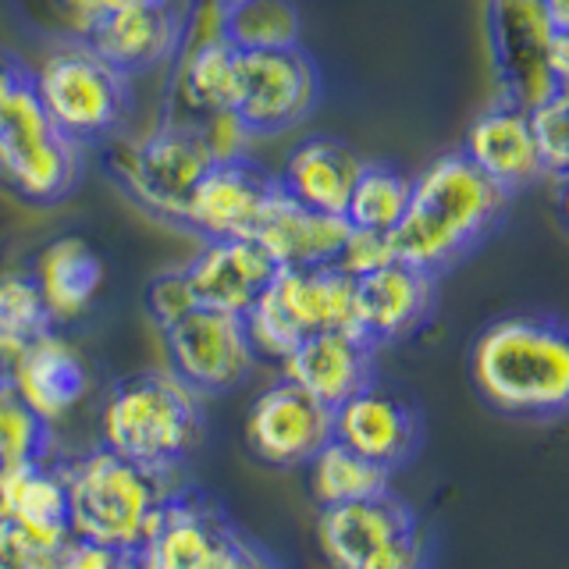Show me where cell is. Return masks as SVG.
Returning a JSON list of instances; mask_svg holds the SVG:
<instances>
[{"mask_svg": "<svg viewBox=\"0 0 569 569\" xmlns=\"http://www.w3.org/2000/svg\"><path fill=\"white\" fill-rule=\"evenodd\" d=\"M470 381L480 402L512 420H559L569 409V338L548 313L498 317L473 338Z\"/></svg>", "mask_w": 569, "mask_h": 569, "instance_id": "6da1fadb", "label": "cell"}, {"mask_svg": "<svg viewBox=\"0 0 569 569\" xmlns=\"http://www.w3.org/2000/svg\"><path fill=\"white\" fill-rule=\"evenodd\" d=\"M509 196L480 174L462 153H441L413 174L409 203L388 231L396 260L427 274L462 260L488 236L506 210Z\"/></svg>", "mask_w": 569, "mask_h": 569, "instance_id": "7a4b0ae2", "label": "cell"}, {"mask_svg": "<svg viewBox=\"0 0 569 569\" xmlns=\"http://www.w3.org/2000/svg\"><path fill=\"white\" fill-rule=\"evenodd\" d=\"M200 396L171 370H142L111 388L100 445L157 473H174L200 441Z\"/></svg>", "mask_w": 569, "mask_h": 569, "instance_id": "3957f363", "label": "cell"}, {"mask_svg": "<svg viewBox=\"0 0 569 569\" xmlns=\"http://www.w3.org/2000/svg\"><path fill=\"white\" fill-rule=\"evenodd\" d=\"M68 491L71 533L118 551H139L153 512L174 491L171 473H157L97 445L71 462H58Z\"/></svg>", "mask_w": 569, "mask_h": 569, "instance_id": "277c9868", "label": "cell"}, {"mask_svg": "<svg viewBox=\"0 0 569 569\" xmlns=\"http://www.w3.org/2000/svg\"><path fill=\"white\" fill-rule=\"evenodd\" d=\"M242 320L257 360L281 363L307 335L349 331L352 278L338 271L335 263L278 267Z\"/></svg>", "mask_w": 569, "mask_h": 569, "instance_id": "5b68a950", "label": "cell"}, {"mask_svg": "<svg viewBox=\"0 0 569 569\" xmlns=\"http://www.w3.org/2000/svg\"><path fill=\"white\" fill-rule=\"evenodd\" d=\"M29 89L53 129L76 147L114 136L129 111V76H121L82 40L53 47L29 76Z\"/></svg>", "mask_w": 569, "mask_h": 569, "instance_id": "8992f818", "label": "cell"}, {"mask_svg": "<svg viewBox=\"0 0 569 569\" xmlns=\"http://www.w3.org/2000/svg\"><path fill=\"white\" fill-rule=\"evenodd\" d=\"M253 548L218 498L174 488L153 512L136 569H242Z\"/></svg>", "mask_w": 569, "mask_h": 569, "instance_id": "52a82bcc", "label": "cell"}, {"mask_svg": "<svg viewBox=\"0 0 569 569\" xmlns=\"http://www.w3.org/2000/svg\"><path fill=\"white\" fill-rule=\"evenodd\" d=\"M82 174V147L53 129L29 79L0 100V182L29 203H58Z\"/></svg>", "mask_w": 569, "mask_h": 569, "instance_id": "ba28073f", "label": "cell"}, {"mask_svg": "<svg viewBox=\"0 0 569 569\" xmlns=\"http://www.w3.org/2000/svg\"><path fill=\"white\" fill-rule=\"evenodd\" d=\"M317 541L335 569H423L417 512L396 491L325 506Z\"/></svg>", "mask_w": 569, "mask_h": 569, "instance_id": "9c48e42d", "label": "cell"}, {"mask_svg": "<svg viewBox=\"0 0 569 569\" xmlns=\"http://www.w3.org/2000/svg\"><path fill=\"white\" fill-rule=\"evenodd\" d=\"M210 164L192 121H171L153 132L118 139L107 160L118 186L164 221H182L189 192Z\"/></svg>", "mask_w": 569, "mask_h": 569, "instance_id": "30bf717a", "label": "cell"}, {"mask_svg": "<svg viewBox=\"0 0 569 569\" xmlns=\"http://www.w3.org/2000/svg\"><path fill=\"white\" fill-rule=\"evenodd\" d=\"M320 100V71L299 43L281 50H239L231 111L249 132L278 136L302 124Z\"/></svg>", "mask_w": 569, "mask_h": 569, "instance_id": "8fae6325", "label": "cell"}, {"mask_svg": "<svg viewBox=\"0 0 569 569\" xmlns=\"http://www.w3.org/2000/svg\"><path fill=\"white\" fill-rule=\"evenodd\" d=\"M164 342L171 373H178L196 396H221L257 370V349L239 313L196 307L164 328Z\"/></svg>", "mask_w": 569, "mask_h": 569, "instance_id": "7c38bea8", "label": "cell"}, {"mask_svg": "<svg viewBox=\"0 0 569 569\" xmlns=\"http://www.w3.org/2000/svg\"><path fill=\"white\" fill-rule=\"evenodd\" d=\"M278 192V178L249 157L213 160L189 192L182 224L200 239H253Z\"/></svg>", "mask_w": 569, "mask_h": 569, "instance_id": "4fadbf2b", "label": "cell"}, {"mask_svg": "<svg viewBox=\"0 0 569 569\" xmlns=\"http://www.w3.org/2000/svg\"><path fill=\"white\" fill-rule=\"evenodd\" d=\"M335 438V409L307 396L289 378L263 388L246 413V445L253 459L278 470H296Z\"/></svg>", "mask_w": 569, "mask_h": 569, "instance_id": "5bb4252c", "label": "cell"}, {"mask_svg": "<svg viewBox=\"0 0 569 569\" xmlns=\"http://www.w3.org/2000/svg\"><path fill=\"white\" fill-rule=\"evenodd\" d=\"M556 32L562 29L548 22L541 0H491V47L506 100L533 107L566 89L551 71Z\"/></svg>", "mask_w": 569, "mask_h": 569, "instance_id": "9a60e30c", "label": "cell"}, {"mask_svg": "<svg viewBox=\"0 0 569 569\" xmlns=\"http://www.w3.org/2000/svg\"><path fill=\"white\" fill-rule=\"evenodd\" d=\"M335 441L396 473L420 452V409L399 391L370 381L335 409Z\"/></svg>", "mask_w": 569, "mask_h": 569, "instance_id": "2e32d148", "label": "cell"}, {"mask_svg": "<svg viewBox=\"0 0 569 569\" xmlns=\"http://www.w3.org/2000/svg\"><path fill=\"white\" fill-rule=\"evenodd\" d=\"M192 0H136L86 32V40L107 64H114L121 76L150 71L164 61H174L182 43L186 14Z\"/></svg>", "mask_w": 569, "mask_h": 569, "instance_id": "e0dca14e", "label": "cell"}, {"mask_svg": "<svg viewBox=\"0 0 569 569\" xmlns=\"http://www.w3.org/2000/svg\"><path fill=\"white\" fill-rule=\"evenodd\" d=\"M435 310V274L391 260L381 271L352 278V325L373 349L413 335Z\"/></svg>", "mask_w": 569, "mask_h": 569, "instance_id": "ac0fdd59", "label": "cell"}, {"mask_svg": "<svg viewBox=\"0 0 569 569\" xmlns=\"http://www.w3.org/2000/svg\"><path fill=\"white\" fill-rule=\"evenodd\" d=\"M274 271L278 263L257 239H203L200 253L182 267L196 307L239 317L253 307Z\"/></svg>", "mask_w": 569, "mask_h": 569, "instance_id": "d6986e66", "label": "cell"}, {"mask_svg": "<svg viewBox=\"0 0 569 569\" xmlns=\"http://www.w3.org/2000/svg\"><path fill=\"white\" fill-rule=\"evenodd\" d=\"M459 153L467 157L480 174L491 178L506 196L545 178L538 147H533V136H530L527 107L512 100H498L485 107V111L470 121Z\"/></svg>", "mask_w": 569, "mask_h": 569, "instance_id": "ffe728a7", "label": "cell"}, {"mask_svg": "<svg viewBox=\"0 0 569 569\" xmlns=\"http://www.w3.org/2000/svg\"><path fill=\"white\" fill-rule=\"evenodd\" d=\"M284 378L307 396L338 409L373 381V346L352 331H317L281 360Z\"/></svg>", "mask_w": 569, "mask_h": 569, "instance_id": "44dd1931", "label": "cell"}, {"mask_svg": "<svg viewBox=\"0 0 569 569\" xmlns=\"http://www.w3.org/2000/svg\"><path fill=\"white\" fill-rule=\"evenodd\" d=\"M8 385L22 396L47 423L68 417L86 396V367L58 331H43L40 338L14 356L4 367Z\"/></svg>", "mask_w": 569, "mask_h": 569, "instance_id": "7402d4cb", "label": "cell"}, {"mask_svg": "<svg viewBox=\"0 0 569 569\" xmlns=\"http://www.w3.org/2000/svg\"><path fill=\"white\" fill-rule=\"evenodd\" d=\"M0 506H4V520L26 530L36 545L61 548L71 538L68 491L53 459L0 470Z\"/></svg>", "mask_w": 569, "mask_h": 569, "instance_id": "603a6c76", "label": "cell"}, {"mask_svg": "<svg viewBox=\"0 0 569 569\" xmlns=\"http://www.w3.org/2000/svg\"><path fill=\"white\" fill-rule=\"evenodd\" d=\"M360 168H363V157L356 153L349 142L331 139V136H307L302 142H296L289 160H284L278 186L284 196H292L296 203L342 218Z\"/></svg>", "mask_w": 569, "mask_h": 569, "instance_id": "cb8c5ba5", "label": "cell"}, {"mask_svg": "<svg viewBox=\"0 0 569 569\" xmlns=\"http://www.w3.org/2000/svg\"><path fill=\"white\" fill-rule=\"evenodd\" d=\"M32 281L50 313V325H71L86 317L103 284V260L79 236H61L40 249L32 267Z\"/></svg>", "mask_w": 569, "mask_h": 569, "instance_id": "d4e9b609", "label": "cell"}, {"mask_svg": "<svg viewBox=\"0 0 569 569\" xmlns=\"http://www.w3.org/2000/svg\"><path fill=\"white\" fill-rule=\"evenodd\" d=\"M346 218L325 210H310L296 203L292 196L278 192V200L267 210V218L257 228V242L267 249L278 267H313L335 263L338 246L346 239Z\"/></svg>", "mask_w": 569, "mask_h": 569, "instance_id": "484cf974", "label": "cell"}, {"mask_svg": "<svg viewBox=\"0 0 569 569\" xmlns=\"http://www.w3.org/2000/svg\"><path fill=\"white\" fill-rule=\"evenodd\" d=\"M236 58L239 50L224 36L207 43H186L174 53V100L196 118L228 111L231 107V82H236Z\"/></svg>", "mask_w": 569, "mask_h": 569, "instance_id": "4316f807", "label": "cell"}, {"mask_svg": "<svg viewBox=\"0 0 569 569\" xmlns=\"http://www.w3.org/2000/svg\"><path fill=\"white\" fill-rule=\"evenodd\" d=\"M307 470H310V495L320 509L391 491V470L363 459L360 452H352L349 445L335 438L328 445H320V452L307 462Z\"/></svg>", "mask_w": 569, "mask_h": 569, "instance_id": "83f0119b", "label": "cell"}, {"mask_svg": "<svg viewBox=\"0 0 569 569\" xmlns=\"http://www.w3.org/2000/svg\"><path fill=\"white\" fill-rule=\"evenodd\" d=\"M409 189H413V174L399 171L396 164H385V160H363L342 218L349 228L385 231L388 236L409 203Z\"/></svg>", "mask_w": 569, "mask_h": 569, "instance_id": "f1b7e54d", "label": "cell"}, {"mask_svg": "<svg viewBox=\"0 0 569 569\" xmlns=\"http://www.w3.org/2000/svg\"><path fill=\"white\" fill-rule=\"evenodd\" d=\"M292 0H231L224 4V40L236 50H281L299 43Z\"/></svg>", "mask_w": 569, "mask_h": 569, "instance_id": "f546056e", "label": "cell"}, {"mask_svg": "<svg viewBox=\"0 0 569 569\" xmlns=\"http://www.w3.org/2000/svg\"><path fill=\"white\" fill-rule=\"evenodd\" d=\"M53 459V431L18 391L0 381V470Z\"/></svg>", "mask_w": 569, "mask_h": 569, "instance_id": "4dcf8cb0", "label": "cell"}, {"mask_svg": "<svg viewBox=\"0 0 569 569\" xmlns=\"http://www.w3.org/2000/svg\"><path fill=\"white\" fill-rule=\"evenodd\" d=\"M50 328V313L32 274H0V363L8 367L32 338Z\"/></svg>", "mask_w": 569, "mask_h": 569, "instance_id": "1f68e13d", "label": "cell"}, {"mask_svg": "<svg viewBox=\"0 0 569 569\" xmlns=\"http://www.w3.org/2000/svg\"><path fill=\"white\" fill-rule=\"evenodd\" d=\"M530 118V136L533 147H538L541 160V174L548 178H562L569 168V132H566V89L562 93H551L541 103L527 107Z\"/></svg>", "mask_w": 569, "mask_h": 569, "instance_id": "d6a6232c", "label": "cell"}, {"mask_svg": "<svg viewBox=\"0 0 569 569\" xmlns=\"http://www.w3.org/2000/svg\"><path fill=\"white\" fill-rule=\"evenodd\" d=\"M32 4L53 29L64 32L68 40H86V32L93 29L103 14H111L124 4H136V0H32Z\"/></svg>", "mask_w": 569, "mask_h": 569, "instance_id": "836d02e7", "label": "cell"}, {"mask_svg": "<svg viewBox=\"0 0 569 569\" xmlns=\"http://www.w3.org/2000/svg\"><path fill=\"white\" fill-rule=\"evenodd\" d=\"M391 260H396L391 239L385 236V231H367V228H349L342 246H338V253H335V267L349 278L373 274Z\"/></svg>", "mask_w": 569, "mask_h": 569, "instance_id": "e575fe53", "label": "cell"}, {"mask_svg": "<svg viewBox=\"0 0 569 569\" xmlns=\"http://www.w3.org/2000/svg\"><path fill=\"white\" fill-rule=\"evenodd\" d=\"M192 124H196V132H200L210 160H239V157H246L249 142H253V132L246 129L231 107L228 111H213V114L196 118Z\"/></svg>", "mask_w": 569, "mask_h": 569, "instance_id": "d590c367", "label": "cell"}, {"mask_svg": "<svg viewBox=\"0 0 569 569\" xmlns=\"http://www.w3.org/2000/svg\"><path fill=\"white\" fill-rule=\"evenodd\" d=\"M147 307H150V317L160 325V331H164L168 325H174L178 317H186L189 310H196V299L189 292V281L182 274V267H178V271H168V274H157L150 281Z\"/></svg>", "mask_w": 569, "mask_h": 569, "instance_id": "8d00e7d4", "label": "cell"}, {"mask_svg": "<svg viewBox=\"0 0 569 569\" xmlns=\"http://www.w3.org/2000/svg\"><path fill=\"white\" fill-rule=\"evenodd\" d=\"M58 551L36 545L11 520H0V569H58Z\"/></svg>", "mask_w": 569, "mask_h": 569, "instance_id": "74e56055", "label": "cell"}, {"mask_svg": "<svg viewBox=\"0 0 569 569\" xmlns=\"http://www.w3.org/2000/svg\"><path fill=\"white\" fill-rule=\"evenodd\" d=\"M58 569H136V551H118L71 533L58 551Z\"/></svg>", "mask_w": 569, "mask_h": 569, "instance_id": "f35d334b", "label": "cell"}, {"mask_svg": "<svg viewBox=\"0 0 569 569\" xmlns=\"http://www.w3.org/2000/svg\"><path fill=\"white\" fill-rule=\"evenodd\" d=\"M26 79H29V76H26V68L18 64V61L11 58V53L0 50V100H4V97L11 93V89H14L18 82H26Z\"/></svg>", "mask_w": 569, "mask_h": 569, "instance_id": "ab89813d", "label": "cell"}, {"mask_svg": "<svg viewBox=\"0 0 569 569\" xmlns=\"http://www.w3.org/2000/svg\"><path fill=\"white\" fill-rule=\"evenodd\" d=\"M0 381H8V378H4V363H0Z\"/></svg>", "mask_w": 569, "mask_h": 569, "instance_id": "60d3db41", "label": "cell"}, {"mask_svg": "<svg viewBox=\"0 0 569 569\" xmlns=\"http://www.w3.org/2000/svg\"><path fill=\"white\" fill-rule=\"evenodd\" d=\"M221 4H231V0H221Z\"/></svg>", "mask_w": 569, "mask_h": 569, "instance_id": "b9f144b4", "label": "cell"}]
</instances>
